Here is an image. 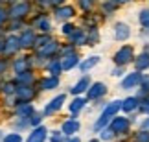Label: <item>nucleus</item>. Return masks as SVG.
I'll return each instance as SVG.
<instances>
[{
  "label": "nucleus",
  "instance_id": "2",
  "mask_svg": "<svg viewBox=\"0 0 149 142\" xmlns=\"http://www.w3.org/2000/svg\"><path fill=\"white\" fill-rule=\"evenodd\" d=\"M127 129H129V120L127 118H122V116H116V118H112V122H111V131L112 133H127Z\"/></svg>",
  "mask_w": 149,
  "mask_h": 142
},
{
  "label": "nucleus",
  "instance_id": "4",
  "mask_svg": "<svg viewBox=\"0 0 149 142\" xmlns=\"http://www.w3.org/2000/svg\"><path fill=\"white\" fill-rule=\"evenodd\" d=\"M105 92H107V87H105L103 83H94L92 87H90V90H88V98H90V100H98V98H101Z\"/></svg>",
  "mask_w": 149,
  "mask_h": 142
},
{
  "label": "nucleus",
  "instance_id": "27",
  "mask_svg": "<svg viewBox=\"0 0 149 142\" xmlns=\"http://www.w3.org/2000/svg\"><path fill=\"white\" fill-rule=\"evenodd\" d=\"M79 4H81L85 9H90V8H92V0H79Z\"/></svg>",
  "mask_w": 149,
  "mask_h": 142
},
{
  "label": "nucleus",
  "instance_id": "18",
  "mask_svg": "<svg viewBox=\"0 0 149 142\" xmlns=\"http://www.w3.org/2000/svg\"><path fill=\"white\" fill-rule=\"evenodd\" d=\"M17 94H19V98H26V100L33 96V92L30 90V87H20L19 90H17Z\"/></svg>",
  "mask_w": 149,
  "mask_h": 142
},
{
  "label": "nucleus",
  "instance_id": "19",
  "mask_svg": "<svg viewBox=\"0 0 149 142\" xmlns=\"http://www.w3.org/2000/svg\"><path fill=\"white\" fill-rule=\"evenodd\" d=\"M26 11H28V6L26 4H19V6H15V8L11 9V15L19 17V13H26Z\"/></svg>",
  "mask_w": 149,
  "mask_h": 142
},
{
  "label": "nucleus",
  "instance_id": "22",
  "mask_svg": "<svg viewBox=\"0 0 149 142\" xmlns=\"http://www.w3.org/2000/svg\"><path fill=\"white\" fill-rule=\"evenodd\" d=\"M4 142H22V139H20L19 133H9L8 137L4 139Z\"/></svg>",
  "mask_w": 149,
  "mask_h": 142
},
{
  "label": "nucleus",
  "instance_id": "8",
  "mask_svg": "<svg viewBox=\"0 0 149 142\" xmlns=\"http://www.w3.org/2000/svg\"><path fill=\"white\" fill-rule=\"evenodd\" d=\"M77 129H79V122L77 120H66L63 124V133H66V135L77 133Z\"/></svg>",
  "mask_w": 149,
  "mask_h": 142
},
{
  "label": "nucleus",
  "instance_id": "13",
  "mask_svg": "<svg viewBox=\"0 0 149 142\" xmlns=\"http://www.w3.org/2000/svg\"><path fill=\"white\" fill-rule=\"evenodd\" d=\"M98 61H100V57H96V55H94V57H88L87 61H83V63H81V70H88V69H92L94 65H98Z\"/></svg>",
  "mask_w": 149,
  "mask_h": 142
},
{
  "label": "nucleus",
  "instance_id": "34",
  "mask_svg": "<svg viewBox=\"0 0 149 142\" xmlns=\"http://www.w3.org/2000/svg\"><path fill=\"white\" fill-rule=\"evenodd\" d=\"M147 124H149V120H147Z\"/></svg>",
  "mask_w": 149,
  "mask_h": 142
},
{
  "label": "nucleus",
  "instance_id": "11",
  "mask_svg": "<svg viewBox=\"0 0 149 142\" xmlns=\"http://www.w3.org/2000/svg\"><path fill=\"white\" fill-rule=\"evenodd\" d=\"M87 87H88V78H83L81 81H79L76 87L72 89V92L74 94H79V92H83V90H87Z\"/></svg>",
  "mask_w": 149,
  "mask_h": 142
},
{
  "label": "nucleus",
  "instance_id": "29",
  "mask_svg": "<svg viewBox=\"0 0 149 142\" xmlns=\"http://www.w3.org/2000/svg\"><path fill=\"white\" fill-rule=\"evenodd\" d=\"M39 122H41V116H37V115H35V116H31V124H35V126H37Z\"/></svg>",
  "mask_w": 149,
  "mask_h": 142
},
{
  "label": "nucleus",
  "instance_id": "15",
  "mask_svg": "<svg viewBox=\"0 0 149 142\" xmlns=\"http://www.w3.org/2000/svg\"><path fill=\"white\" fill-rule=\"evenodd\" d=\"M76 63H77V55H74V54H72V55H68V57L63 61L61 65H63V69H72V66L76 65Z\"/></svg>",
  "mask_w": 149,
  "mask_h": 142
},
{
  "label": "nucleus",
  "instance_id": "9",
  "mask_svg": "<svg viewBox=\"0 0 149 142\" xmlns=\"http://www.w3.org/2000/svg\"><path fill=\"white\" fill-rule=\"evenodd\" d=\"M138 98H127L125 101H122V109L123 111H127V113H131V111H134V109H138Z\"/></svg>",
  "mask_w": 149,
  "mask_h": 142
},
{
  "label": "nucleus",
  "instance_id": "23",
  "mask_svg": "<svg viewBox=\"0 0 149 142\" xmlns=\"http://www.w3.org/2000/svg\"><path fill=\"white\" fill-rule=\"evenodd\" d=\"M136 140H138V142H149V131H138Z\"/></svg>",
  "mask_w": 149,
  "mask_h": 142
},
{
  "label": "nucleus",
  "instance_id": "25",
  "mask_svg": "<svg viewBox=\"0 0 149 142\" xmlns=\"http://www.w3.org/2000/svg\"><path fill=\"white\" fill-rule=\"evenodd\" d=\"M63 133H59V131H55V135H52V142H63Z\"/></svg>",
  "mask_w": 149,
  "mask_h": 142
},
{
  "label": "nucleus",
  "instance_id": "17",
  "mask_svg": "<svg viewBox=\"0 0 149 142\" xmlns=\"http://www.w3.org/2000/svg\"><path fill=\"white\" fill-rule=\"evenodd\" d=\"M22 46H30V44L33 43V33L31 31H26V35H22V39L19 41Z\"/></svg>",
  "mask_w": 149,
  "mask_h": 142
},
{
  "label": "nucleus",
  "instance_id": "6",
  "mask_svg": "<svg viewBox=\"0 0 149 142\" xmlns=\"http://www.w3.org/2000/svg\"><path fill=\"white\" fill-rule=\"evenodd\" d=\"M63 101H65V94H61V96H57L55 100H52L50 101V105L44 109V113L46 115H52V113H55L57 109H61V105H63Z\"/></svg>",
  "mask_w": 149,
  "mask_h": 142
},
{
  "label": "nucleus",
  "instance_id": "3",
  "mask_svg": "<svg viewBox=\"0 0 149 142\" xmlns=\"http://www.w3.org/2000/svg\"><path fill=\"white\" fill-rule=\"evenodd\" d=\"M140 83H142V74L131 72L129 76L122 81V87H123V89H134V87H138Z\"/></svg>",
  "mask_w": 149,
  "mask_h": 142
},
{
  "label": "nucleus",
  "instance_id": "10",
  "mask_svg": "<svg viewBox=\"0 0 149 142\" xmlns=\"http://www.w3.org/2000/svg\"><path fill=\"white\" fill-rule=\"evenodd\" d=\"M134 63H136V69H142V70L149 69V54H142Z\"/></svg>",
  "mask_w": 149,
  "mask_h": 142
},
{
  "label": "nucleus",
  "instance_id": "5",
  "mask_svg": "<svg viewBox=\"0 0 149 142\" xmlns=\"http://www.w3.org/2000/svg\"><path fill=\"white\" fill-rule=\"evenodd\" d=\"M114 37H116L118 41H125V39L129 37V26L123 24V22H118V24L114 26Z\"/></svg>",
  "mask_w": 149,
  "mask_h": 142
},
{
  "label": "nucleus",
  "instance_id": "14",
  "mask_svg": "<svg viewBox=\"0 0 149 142\" xmlns=\"http://www.w3.org/2000/svg\"><path fill=\"white\" fill-rule=\"evenodd\" d=\"M57 83H59V81H57V78H54V76H52V78H46V79H42V89H54V87H57Z\"/></svg>",
  "mask_w": 149,
  "mask_h": 142
},
{
  "label": "nucleus",
  "instance_id": "16",
  "mask_svg": "<svg viewBox=\"0 0 149 142\" xmlns=\"http://www.w3.org/2000/svg\"><path fill=\"white\" fill-rule=\"evenodd\" d=\"M72 15H74V9L72 8H63V9L57 11V17H59V19H70Z\"/></svg>",
  "mask_w": 149,
  "mask_h": 142
},
{
  "label": "nucleus",
  "instance_id": "33",
  "mask_svg": "<svg viewBox=\"0 0 149 142\" xmlns=\"http://www.w3.org/2000/svg\"><path fill=\"white\" fill-rule=\"evenodd\" d=\"M92 142H98V140H92Z\"/></svg>",
  "mask_w": 149,
  "mask_h": 142
},
{
  "label": "nucleus",
  "instance_id": "26",
  "mask_svg": "<svg viewBox=\"0 0 149 142\" xmlns=\"http://www.w3.org/2000/svg\"><path fill=\"white\" fill-rule=\"evenodd\" d=\"M100 39V33L96 31V30H92V33H90V39H88V44H92L94 41H98Z\"/></svg>",
  "mask_w": 149,
  "mask_h": 142
},
{
  "label": "nucleus",
  "instance_id": "12",
  "mask_svg": "<svg viewBox=\"0 0 149 142\" xmlns=\"http://www.w3.org/2000/svg\"><path fill=\"white\" fill-rule=\"evenodd\" d=\"M85 104H87V101H85L83 98H76L72 101V105H70V111L72 113H77V111H81L83 107H85Z\"/></svg>",
  "mask_w": 149,
  "mask_h": 142
},
{
  "label": "nucleus",
  "instance_id": "30",
  "mask_svg": "<svg viewBox=\"0 0 149 142\" xmlns=\"http://www.w3.org/2000/svg\"><path fill=\"white\" fill-rule=\"evenodd\" d=\"M116 4H122V2H131V0H114Z\"/></svg>",
  "mask_w": 149,
  "mask_h": 142
},
{
  "label": "nucleus",
  "instance_id": "31",
  "mask_svg": "<svg viewBox=\"0 0 149 142\" xmlns=\"http://www.w3.org/2000/svg\"><path fill=\"white\" fill-rule=\"evenodd\" d=\"M52 2H55V4H59V2H63V0H52Z\"/></svg>",
  "mask_w": 149,
  "mask_h": 142
},
{
  "label": "nucleus",
  "instance_id": "32",
  "mask_svg": "<svg viewBox=\"0 0 149 142\" xmlns=\"http://www.w3.org/2000/svg\"><path fill=\"white\" fill-rule=\"evenodd\" d=\"M70 142H79V140H77V139H72V140H70Z\"/></svg>",
  "mask_w": 149,
  "mask_h": 142
},
{
  "label": "nucleus",
  "instance_id": "7",
  "mask_svg": "<svg viewBox=\"0 0 149 142\" xmlns=\"http://www.w3.org/2000/svg\"><path fill=\"white\" fill-rule=\"evenodd\" d=\"M44 139H46V129H44V127H37L35 131L30 135L28 142H44Z\"/></svg>",
  "mask_w": 149,
  "mask_h": 142
},
{
  "label": "nucleus",
  "instance_id": "28",
  "mask_svg": "<svg viewBox=\"0 0 149 142\" xmlns=\"http://www.w3.org/2000/svg\"><path fill=\"white\" fill-rule=\"evenodd\" d=\"M111 133H112L111 129H105V131H103V135H101V139H103V140H111V139H112Z\"/></svg>",
  "mask_w": 149,
  "mask_h": 142
},
{
  "label": "nucleus",
  "instance_id": "1",
  "mask_svg": "<svg viewBox=\"0 0 149 142\" xmlns=\"http://www.w3.org/2000/svg\"><path fill=\"white\" fill-rule=\"evenodd\" d=\"M133 59H134V52H133V48H131V46H122L116 52V55H114V63H116L118 66L127 65Z\"/></svg>",
  "mask_w": 149,
  "mask_h": 142
},
{
  "label": "nucleus",
  "instance_id": "21",
  "mask_svg": "<svg viewBox=\"0 0 149 142\" xmlns=\"http://www.w3.org/2000/svg\"><path fill=\"white\" fill-rule=\"evenodd\" d=\"M72 39H74V43H85V41H87V35H85L83 31H76L72 35Z\"/></svg>",
  "mask_w": 149,
  "mask_h": 142
},
{
  "label": "nucleus",
  "instance_id": "24",
  "mask_svg": "<svg viewBox=\"0 0 149 142\" xmlns=\"http://www.w3.org/2000/svg\"><path fill=\"white\" fill-rule=\"evenodd\" d=\"M138 109H140L142 113H149V96H146V100L138 105Z\"/></svg>",
  "mask_w": 149,
  "mask_h": 142
},
{
  "label": "nucleus",
  "instance_id": "20",
  "mask_svg": "<svg viewBox=\"0 0 149 142\" xmlns=\"http://www.w3.org/2000/svg\"><path fill=\"white\" fill-rule=\"evenodd\" d=\"M140 24L142 26H149V9H146V11H142L140 13Z\"/></svg>",
  "mask_w": 149,
  "mask_h": 142
}]
</instances>
